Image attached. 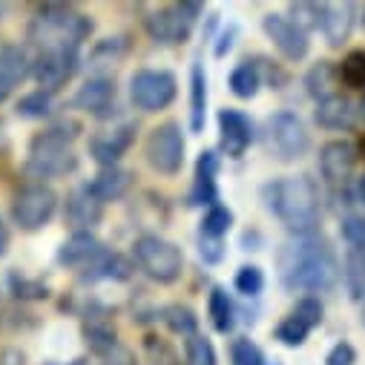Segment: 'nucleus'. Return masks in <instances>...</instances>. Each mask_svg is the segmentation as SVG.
I'll list each match as a JSON object with an SVG mask.
<instances>
[{
  "label": "nucleus",
  "mask_w": 365,
  "mask_h": 365,
  "mask_svg": "<svg viewBox=\"0 0 365 365\" xmlns=\"http://www.w3.org/2000/svg\"><path fill=\"white\" fill-rule=\"evenodd\" d=\"M359 115H362V121H365V98H362V104H359Z\"/></svg>",
  "instance_id": "de8ad7c7"
},
{
  "label": "nucleus",
  "mask_w": 365,
  "mask_h": 365,
  "mask_svg": "<svg viewBox=\"0 0 365 365\" xmlns=\"http://www.w3.org/2000/svg\"><path fill=\"white\" fill-rule=\"evenodd\" d=\"M49 110H52V98H49V93H43V89H35V93L24 96L18 104V113L24 118H43V115H49Z\"/></svg>",
  "instance_id": "4c0bfd02"
},
{
  "label": "nucleus",
  "mask_w": 365,
  "mask_h": 365,
  "mask_svg": "<svg viewBox=\"0 0 365 365\" xmlns=\"http://www.w3.org/2000/svg\"><path fill=\"white\" fill-rule=\"evenodd\" d=\"M101 253H104V247H101V242H98L93 233L78 230V233H72V236L61 245L58 259H61V264H66V267L89 270V267H93V264L101 259Z\"/></svg>",
  "instance_id": "2eb2a0df"
},
{
  "label": "nucleus",
  "mask_w": 365,
  "mask_h": 365,
  "mask_svg": "<svg viewBox=\"0 0 365 365\" xmlns=\"http://www.w3.org/2000/svg\"><path fill=\"white\" fill-rule=\"evenodd\" d=\"M233 285H236L239 294H245V297H256V294H262V288H264V277H262V270H259L256 264H245V267L236 270Z\"/></svg>",
  "instance_id": "c9c22d12"
},
{
  "label": "nucleus",
  "mask_w": 365,
  "mask_h": 365,
  "mask_svg": "<svg viewBox=\"0 0 365 365\" xmlns=\"http://www.w3.org/2000/svg\"><path fill=\"white\" fill-rule=\"evenodd\" d=\"M362 322H365V297H362Z\"/></svg>",
  "instance_id": "8fccbe9b"
},
{
  "label": "nucleus",
  "mask_w": 365,
  "mask_h": 365,
  "mask_svg": "<svg viewBox=\"0 0 365 365\" xmlns=\"http://www.w3.org/2000/svg\"><path fill=\"white\" fill-rule=\"evenodd\" d=\"M93 32V21L69 6H46L29 26V41L41 52H75Z\"/></svg>",
  "instance_id": "7ed1b4c3"
},
{
  "label": "nucleus",
  "mask_w": 365,
  "mask_h": 365,
  "mask_svg": "<svg viewBox=\"0 0 365 365\" xmlns=\"http://www.w3.org/2000/svg\"><path fill=\"white\" fill-rule=\"evenodd\" d=\"M207 314H210V319H213V328H216V331L227 334V331L233 328V314H236V308H233L230 297H227L222 288H213V291H210Z\"/></svg>",
  "instance_id": "bb28decb"
},
{
  "label": "nucleus",
  "mask_w": 365,
  "mask_h": 365,
  "mask_svg": "<svg viewBox=\"0 0 365 365\" xmlns=\"http://www.w3.org/2000/svg\"><path fill=\"white\" fill-rule=\"evenodd\" d=\"M342 236L348 245H354V250L365 247V216H348L342 222Z\"/></svg>",
  "instance_id": "58836bf2"
},
{
  "label": "nucleus",
  "mask_w": 365,
  "mask_h": 365,
  "mask_svg": "<svg viewBox=\"0 0 365 365\" xmlns=\"http://www.w3.org/2000/svg\"><path fill=\"white\" fill-rule=\"evenodd\" d=\"M202 15V6L199 4H175V6H167V9H155L150 18H144L147 24V32L161 41V43H178L185 41L193 21Z\"/></svg>",
  "instance_id": "9d476101"
},
{
  "label": "nucleus",
  "mask_w": 365,
  "mask_h": 365,
  "mask_svg": "<svg viewBox=\"0 0 365 365\" xmlns=\"http://www.w3.org/2000/svg\"><path fill=\"white\" fill-rule=\"evenodd\" d=\"M104 365H135V356H133V351L115 345V348L107 351V362Z\"/></svg>",
  "instance_id": "79ce46f5"
},
{
  "label": "nucleus",
  "mask_w": 365,
  "mask_h": 365,
  "mask_svg": "<svg viewBox=\"0 0 365 365\" xmlns=\"http://www.w3.org/2000/svg\"><path fill=\"white\" fill-rule=\"evenodd\" d=\"M233 35H236V29H227V32L222 35V43L216 46V55H219V58H222V55H225V52L233 46Z\"/></svg>",
  "instance_id": "c03bdc74"
},
{
  "label": "nucleus",
  "mask_w": 365,
  "mask_h": 365,
  "mask_svg": "<svg viewBox=\"0 0 365 365\" xmlns=\"http://www.w3.org/2000/svg\"><path fill=\"white\" fill-rule=\"evenodd\" d=\"M164 322H167V328L173 334H190V336L196 334V325H199L196 314L187 305H170L164 311Z\"/></svg>",
  "instance_id": "473e14b6"
},
{
  "label": "nucleus",
  "mask_w": 365,
  "mask_h": 365,
  "mask_svg": "<svg viewBox=\"0 0 365 365\" xmlns=\"http://www.w3.org/2000/svg\"><path fill=\"white\" fill-rule=\"evenodd\" d=\"M354 29V6L351 4H322V32L331 46H342Z\"/></svg>",
  "instance_id": "aec40b11"
},
{
  "label": "nucleus",
  "mask_w": 365,
  "mask_h": 365,
  "mask_svg": "<svg viewBox=\"0 0 365 365\" xmlns=\"http://www.w3.org/2000/svg\"><path fill=\"white\" fill-rule=\"evenodd\" d=\"M69 138L61 127H52L32 138L29 144V173L38 178H55L66 175L78 167V155L69 147Z\"/></svg>",
  "instance_id": "20e7f679"
},
{
  "label": "nucleus",
  "mask_w": 365,
  "mask_h": 365,
  "mask_svg": "<svg viewBox=\"0 0 365 365\" xmlns=\"http://www.w3.org/2000/svg\"><path fill=\"white\" fill-rule=\"evenodd\" d=\"M354 362H356V351L351 342H336L325 356V365H354Z\"/></svg>",
  "instance_id": "a19ab883"
},
{
  "label": "nucleus",
  "mask_w": 365,
  "mask_h": 365,
  "mask_svg": "<svg viewBox=\"0 0 365 365\" xmlns=\"http://www.w3.org/2000/svg\"><path fill=\"white\" fill-rule=\"evenodd\" d=\"M277 264H279V277L285 288L291 291L319 294V291L334 288L339 279V262L331 245L314 233L297 236L294 242L282 245Z\"/></svg>",
  "instance_id": "f257e3e1"
},
{
  "label": "nucleus",
  "mask_w": 365,
  "mask_h": 365,
  "mask_svg": "<svg viewBox=\"0 0 365 365\" xmlns=\"http://www.w3.org/2000/svg\"><path fill=\"white\" fill-rule=\"evenodd\" d=\"M185 354H187V365H216V348L207 336L193 334L185 345Z\"/></svg>",
  "instance_id": "72a5a7b5"
},
{
  "label": "nucleus",
  "mask_w": 365,
  "mask_h": 365,
  "mask_svg": "<svg viewBox=\"0 0 365 365\" xmlns=\"http://www.w3.org/2000/svg\"><path fill=\"white\" fill-rule=\"evenodd\" d=\"M317 124L325 130H348L354 127V107L348 98L334 96L317 104Z\"/></svg>",
  "instance_id": "5701e85b"
},
{
  "label": "nucleus",
  "mask_w": 365,
  "mask_h": 365,
  "mask_svg": "<svg viewBox=\"0 0 365 365\" xmlns=\"http://www.w3.org/2000/svg\"><path fill=\"white\" fill-rule=\"evenodd\" d=\"M339 81L351 89H365V49H354L339 63Z\"/></svg>",
  "instance_id": "cd10ccee"
},
{
  "label": "nucleus",
  "mask_w": 365,
  "mask_h": 365,
  "mask_svg": "<svg viewBox=\"0 0 365 365\" xmlns=\"http://www.w3.org/2000/svg\"><path fill=\"white\" fill-rule=\"evenodd\" d=\"M133 253H135L138 267L147 273L150 279H155L161 285L175 282L181 277V267H185V256H181V250L173 242L161 239V236H141V239H135Z\"/></svg>",
  "instance_id": "39448f33"
},
{
  "label": "nucleus",
  "mask_w": 365,
  "mask_h": 365,
  "mask_svg": "<svg viewBox=\"0 0 365 365\" xmlns=\"http://www.w3.org/2000/svg\"><path fill=\"white\" fill-rule=\"evenodd\" d=\"M113 101H115V83L110 78H89L72 98V104L86 113H104L110 110Z\"/></svg>",
  "instance_id": "6ab92c4d"
},
{
  "label": "nucleus",
  "mask_w": 365,
  "mask_h": 365,
  "mask_svg": "<svg viewBox=\"0 0 365 365\" xmlns=\"http://www.w3.org/2000/svg\"><path fill=\"white\" fill-rule=\"evenodd\" d=\"M291 21L308 35L311 29H322V4H294Z\"/></svg>",
  "instance_id": "f704fd0d"
},
{
  "label": "nucleus",
  "mask_w": 365,
  "mask_h": 365,
  "mask_svg": "<svg viewBox=\"0 0 365 365\" xmlns=\"http://www.w3.org/2000/svg\"><path fill=\"white\" fill-rule=\"evenodd\" d=\"M311 331H314V325H308L299 314H294V311H291V314L277 325V339L294 348V345H302V342L308 339V334H311Z\"/></svg>",
  "instance_id": "c85d7f7f"
},
{
  "label": "nucleus",
  "mask_w": 365,
  "mask_h": 365,
  "mask_svg": "<svg viewBox=\"0 0 365 365\" xmlns=\"http://www.w3.org/2000/svg\"><path fill=\"white\" fill-rule=\"evenodd\" d=\"M264 144L267 153L279 161H297L308 153L311 147V135L302 124L299 115L294 113H277L270 115L264 124Z\"/></svg>",
  "instance_id": "423d86ee"
},
{
  "label": "nucleus",
  "mask_w": 365,
  "mask_h": 365,
  "mask_svg": "<svg viewBox=\"0 0 365 365\" xmlns=\"http://www.w3.org/2000/svg\"><path fill=\"white\" fill-rule=\"evenodd\" d=\"M356 164V147L351 141H328L319 150V170L331 185H339L351 175Z\"/></svg>",
  "instance_id": "4468645a"
},
{
  "label": "nucleus",
  "mask_w": 365,
  "mask_h": 365,
  "mask_svg": "<svg viewBox=\"0 0 365 365\" xmlns=\"http://www.w3.org/2000/svg\"><path fill=\"white\" fill-rule=\"evenodd\" d=\"M262 29L270 38V43L277 46L282 52V58H288V61H302L308 55V49H311L308 35L285 15H264Z\"/></svg>",
  "instance_id": "9b49d317"
},
{
  "label": "nucleus",
  "mask_w": 365,
  "mask_h": 365,
  "mask_svg": "<svg viewBox=\"0 0 365 365\" xmlns=\"http://www.w3.org/2000/svg\"><path fill=\"white\" fill-rule=\"evenodd\" d=\"M133 144V127H113L107 133H98L89 141V153L101 167H118V158L127 153V147Z\"/></svg>",
  "instance_id": "dca6fc26"
},
{
  "label": "nucleus",
  "mask_w": 365,
  "mask_h": 365,
  "mask_svg": "<svg viewBox=\"0 0 365 365\" xmlns=\"http://www.w3.org/2000/svg\"><path fill=\"white\" fill-rule=\"evenodd\" d=\"M294 314H299L308 325H319L322 322V302L319 299H314V297H305V299H299L297 302V308H294Z\"/></svg>",
  "instance_id": "ea45409f"
},
{
  "label": "nucleus",
  "mask_w": 365,
  "mask_h": 365,
  "mask_svg": "<svg viewBox=\"0 0 365 365\" xmlns=\"http://www.w3.org/2000/svg\"><path fill=\"white\" fill-rule=\"evenodd\" d=\"M230 359L233 365H264V354L256 342H250L247 336H239L230 345Z\"/></svg>",
  "instance_id": "e433bc0d"
},
{
  "label": "nucleus",
  "mask_w": 365,
  "mask_h": 365,
  "mask_svg": "<svg viewBox=\"0 0 365 365\" xmlns=\"http://www.w3.org/2000/svg\"><path fill=\"white\" fill-rule=\"evenodd\" d=\"M69 365H86V359H75V362H69Z\"/></svg>",
  "instance_id": "09e8293b"
},
{
  "label": "nucleus",
  "mask_w": 365,
  "mask_h": 365,
  "mask_svg": "<svg viewBox=\"0 0 365 365\" xmlns=\"http://www.w3.org/2000/svg\"><path fill=\"white\" fill-rule=\"evenodd\" d=\"M178 83L175 75L167 69H141L130 81V101L144 113L167 110L175 101Z\"/></svg>",
  "instance_id": "0eeeda50"
},
{
  "label": "nucleus",
  "mask_w": 365,
  "mask_h": 365,
  "mask_svg": "<svg viewBox=\"0 0 365 365\" xmlns=\"http://www.w3.org/2000/svg\"><path fill=\"white\" fill-rule=\"evenodd\" d=\"M205 110H207V75L202 63H196L190 72V130L193 133L205 130Z\"/></svg>",
  "instance_id": "393cba45"
},
{
  "label": "nucleus",
  "mask_w": 365,
  "mask_h": 365,
  "mask_svg": "<svg viewBox=\"0 0 365 365\" xmlns=\"http://www.w3.org/2000/svg\"><path fill=\"white\" fill-rule=\"evenodd\" d=\"M6 247H9V230H6L4 219H0V256L6 253Z\"/></svg>",
  "instance_id": "a18cd8bd"
},
{
  "label": "nucleus",
  "mask_w": 365,
  "mask_h": 365,
  "mask_svg": "<svg viewBox=\"0 0 365 365\" xmlns=\"http://www.w3.org/2000/svg\"><path fill=\"white\" fill-rule=\"evenodd\" d=\"M32 72V61L21 46H0V101Z\"/></svg>",
  "instance_id": "f3484780"
},
{
  "label": "nucleus",
  "mask_w": 365,
  "mask_h": 365,
  "mask_svg": "<svg viewBox=\"0 0 365 365\" xmlns=\"http://www.w3.org/2000/svg\"><path fill=\"white\" fill-rule=\"evenodd\" d=\"M130 187H133V173H127L121 167H101V173L86 185V190L93 193L101 205L124 199Z\"/></svg>",
  "instance_id": "a211bd4d"
},
{
  "label": "nucleus",
  "mask_w": 365,
  "mask_h": 365,
  "mask_svg": "<svg viewBox=\"0 0 365 365\" xmlns=\"http://www.w3.org/2000/svg\"><path fill=\"white\" fill-rule=\"evenodd\" d=\"M75 66H78L75 52H41V58L32 63V75L43 93H52V89H58L72 78Z\"/></svg>",
  "instance_id": "f8f14e48"
},
{
  "label": "nucleus",
  "mask_w": 365,
  "mask_h": 365,
  "mask_svg": "<svg viewBox=\"0 0 365 365\" xmlns=\"http://www.w3.org/2000/svg\"><path fill=\"white\" fill-rule=\"evenodd\" d=\"M233 225V213L222 205H213L202 219V236L205 239H222Z\"/></svg>",
  "instance_id": "c756f323"
},
{
  "label": "nucleus",
  "mask_w": 365,
  "mask_h": 365,
  "mask_svg": "<svg viewBox=\"0 0 365 365\" xmlns=\"http://www.w3.org/2000/svg\"><path fill=\"white\" fill-rule=\"evenodd\" d=\"M259 86H262V72L256 63L245 61L230 72V93L236 98H253L259 93Z\"/></svg>",
  "instance_id": "a878e982"
},
{
  "label": "nucleus",
  "mask_w": 365,
  "mask_h": 365,
  "mask_svg": "<svg viewBox=\"0 0 365 365\" xmlns=\"http://www.w3.org/2000/svg\"><path fill=\"white\" fill-rule=\"evenodd\" d=\"M267 207L291 233L308 236L319 225V190L308 175H288L267 185Z\"/></svg>",
  "instance_id": "f03ea898"
},
{
  "label": "nucleus",
  "mask_w": 365,
  "mask_h": 365,
  "mask_svg": "<svg viewBox=\"0 0 365 365\" xmlns=\"http://www.w3.org/2000/svg\"><path fill=\"white\" fill-rule=\"evenodd\" d=\"M144 155H147V161L155 173L175 175L181 170V164H185V135H181V127L175 121H167V124L155 127L147 135Z\"/></svg>",
  "instance_id": "6e6552de"
},
{
  "label": "nucleus",
  "mask_w": 365,
  "mask_h": 365,
  "mask_svg": "<svg viewBox=\"0 0 365 365\" xmlns=\"http://www.w3.org/2000/svg\"><path fill=\"white\" fill-rule=\"evenodd\" d=\"M362 153H365V141H362Z\"/></svg>",
  "instance_id": "3c124183"
},
{
  "label": "nucleus",
  "mask_w": 365,
  "mask_h": 365,
  "mask_svg": "<svg viewBox=\"0 0 365 365\" xmlns=\"http://www.w3.org/2000/svg\"><path fill=\"white\" fill-rule=\"evenodd\" d=\"M219 130H222V150L230 158H242L253 141V124L247 121V115L239 110H222Z\"/></svg>",
  "instance_id": "ddd939ff"
},
{
  "label": "nucleus",
  "mask_w": 365,
  "mask_h": 365,
  "mask_svg": "<svg viewBox=\"0 0 365 365\" xmlns=\"http://www.w3.org/2000/svg\"><path fill=\"white\" fill-rule=\"evenodd\" d=\"M124 49H127L124 38H107V41H101V43L93 49V55H89V66H93V69L115 66L118 58L124 55Z\"/></svg>",
  "instance_id": "7c9ffc66"
},
{
  "label": "nucleus",
  "mask_w": 365,
  "mask_h": 365,
  "mask_svg": "<svg viewBox=\"0 0 365 365\" xmlns=\"http://www.w3.org/2000/svg\"><path fill=\"white\" fill-rule=\"evenodd\" d=\"M101 213H104V205L93 193H89L86 187L75 190L66 199V222L75 225V227H93V225H98Z\"/></svg>",
  "instance_id": "4be33fe9"
},
{
  "label": "nucleus",
  "mask_w": 365,
  "mask_h": 365,
  "mask_svg": "<svg viewBox=\"0 0 365 365\" xmlns=\"http://www.w3.org/2000/svg\"><path fill=\"white\" fill-rule=\"evenodd\" d=\"M222 239H205L202 236V256H205V262H219L222 259Z\"/></svg>",
  "instance_id": "37998d69"
},
{
  "label": "nucleus",
  "mask_w": 365,
  "mask_h": 365,
  "mask_svg": "<svg viewBox=\"0 0 365 365\" xmlns=\"http://www.w3.org/2000/svg\"><path fill=\"white\" fill-rule=\"evenodd\" d=\"M305 83H308V93L317 96L319 101L334 98V96H336V83H342V81H339V66H334L331 61H319V63L308 72Z\"/></svg>",
  "instance_id": "b1692460"
},
{
  "label": "nucleus",
  "mask_w": 365,
  "mask_h": 365,
  "mask_svg": "<svg viewBox=\"0 0 365 365\" xmlns=\"http://www.w3.org/2000/svg\"><path fill=\"white\" fill-rule=\"evenodd\" d=\"M216 173H219V155L216 153H202L196 164V181H193V193L190 205H216Z\"/></svg>",
  "instance_id": "412c9836"
},
{
  "label": "nucleus",
  "mask_w": 365,
  "mask_h": 365,
  "mask_svg": "<svg viewBox=\"0 0 365 365\" xmlns=\"http://www.w3.org/2000/svg\"><path fill=\"white\" fill-rule=\"evenodd\" d=\"M58 210V193L49 185H26L12 202V216L21 230H41Z\"/></svg>",
  "instance_id": "1a4fd4ad"
},
{
  "label": "nucleus",
  "mask_w": 365,
  "mask_h": 365,
  "mask_svg": "<svg viewBox=\"0 0 365 365\" xmlns=\"http://www.w3.org/2000/svg\"><path fill=\"white\" fill-rule=\"evenodd\" d=\"M345 282L354 297H365V250H351L345 259Z\"/></svg>",
  "instance_id": "2f4dec72"
},
{
  "label": "nucleus",
  "mask_w": 365,
  "mask_h": 365,
  "mask_svg": "<svg viewBox=\"0 0 365 365\" xmlns=\"http://www.w3.org/2000/svg\"><path fill=\"white\" fill-rule=\"evenodd\" d=\"M356 196H359V202L365 205V175H362V178L356 181Z\"/></svg>",
  "instance_id": "49530a36"
}]
</instances>
